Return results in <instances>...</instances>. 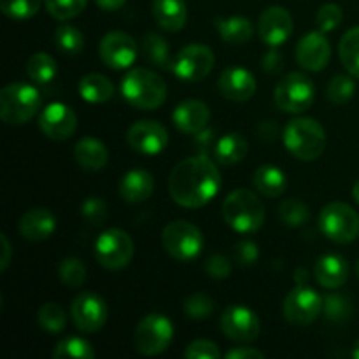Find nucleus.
<instances>
[{
    "label": "nucleus",
    "mask_w": 359,
    "mask_h": 359,
    "mask_svg": "<svg viewBox=\"0 0 359 359\" xmlns=\"http://www.w3.org/2000/svg\"><path fill=\"white\" fill-rule=\"evenodd\" d=\"M221 189V172L207 154H195L179 161L168 177L172 200L184 209L207 205Z\"/></svg>",
    "instance_id": "f257e3e1"
},
{
    "label": "nucleus",
    "mask_w": 359,
    "mask_h": 359,
    "mask_svg": "<svg viewBox=\"0 0 359 359\" xmlns=\"http://www.w3.org/2000/svg\"><path fill=\"white\" fill-rule=\"evenodd\" d=\"M168 88L161 76L149 69H132L121 81V95L135 109L153 111L167 100Z\"/></svg>",
    "instance_id": "f03ea898"
},
{
    "label": "nucleus",
    "mask_w": 359,
    "mask_h": 359,
    "mask_svg": "<svg viewBox=\"0 0 359 359\" xmlns=\"http://www.w3.org/2000/svg\"><path fill=\"white\" fill-rule=\"evenodd\" d=\"M223 219L237 233H255L265 223V205L256 193L235 189L223 202Z\"/></svg>",
    "instance_id": "7ed1b4c3"
},
{
    "label": "nucleus",
    "mask_w": 359,
    "mask_h": 359,
    "mask_svg": "<svg viewBox=\"0 0 359 359\" xmlns=\"http://www.w3.org/2000/svg\"><path fill=\"white\" fill-rule=\"evenodd\" d=\"M287 153L302 161H314L325 153L326 132L314 118H294L283 133Z\"/></svg>",
    "instance_id": "20e7f679"
},
{
    "label": "nucleus",
    "mask_w": 359,
    "mask_h": 359,
    "mask_svg": "<svg viewBox=\"0 0 359 359\" xmlns=\"http://www.w3.org/2000/svg\"><path fill=\"white\" fill-rule=\"evenodd\" d=\"M42 97L27 83H11L0 91V118L6 125L20 126L41 112Z\"/></svg>",
    "instance_id": "39448f33"
},
{
    "label": "nucleus",
    "mask_w": 359,
    "mask_h": 359,
    "mask_svg": "<svg viewBox=\"0 0 359 359\" xmlns=\"http://www.w3.org/2000/svg\"><path fill=\"white\" fill-rule=\"evenodd\" d=\"M161 242L165 251L182 263L196 259L203 249V235L200 228L182 219L172 221L163 228Z\"/></svg>",
    "instance_id": "423d86ee"
},
{
    "label": "nucleus",
    "mask_w": 359,
    "mask_h": 359,
    "mask_svg": "<svg viewBox=\"0 0 359 359\" xmlns=\"http://www.w3.org/2000/svg\"><path fill=\"white\" fill-rule=\"evenodd\" d=\"M319 228L332 242L351 244L359 237V214L344 202H332L319 214Z\"/></svg>",
    "instance_id": "0eeeda50"
},
{
    "label": "nucleus",
    "mask_w": 359,
    "mask_h": 359,
    "mask_svg": "<svg viewBox=\"0 0 359 359\" xmlns=\"http://www.w3.org/2000/svg\"><path fill=\"white\" fill-rule=\"evenodd\" d=\"M316 98V86L305 74L291 72L279 81L273 91L276 105L290 114H302L312 105Z\"/></svg>",
    "instance_id": "6e6552de"
},
{
    "label": "nucleus",
    "mask_w": 359,
    "mask_h": 359,
    "mask_svg": "<svg viewBox=\"0 0 359 359\" xmlns=\"http://www.w3.org/2000/svg\"><path fill=\"white\" fill-rule=\"evenodd\" d=\"M174 339V325L163 314H147L135 328L133 342L142 356H158Z\"/></svg>",
    "instance_id": "1a4fd4ad"
},
{
    "label": "nucleus",
    "mask_w": 359,
    "mask_h": 359,
    "mask_svg": "<svg viewBox=\"0 0 359 359\" xmlns=\"http://www.w3.org/2000/svg\"><path fill=\"white\" fill-rule=\"evenodd\" d=\"M325 298L307 284H298L287 293L283 312L287 323L297 326L312 325L321 316Z\"/></svg>",
    "instance_id": "9d476101"
},
{
    "label": "nucleus",
    "mask_w": 359,
    "mask_h": 359,
    "mask_svg": "<svg viewBox=\"0 0 359 359\" xmlns=\"http://www.w3.org/2000/svg\"><path fill=\"white\" fill-rule=\"evenodd\" d=\"M95 256L107 270H121L133 258V241L126 231L111 228L100 233L95 242Z\"/></svg>",
    "instance_id": "9b49d317"
},
{
    "label": "nucleus",
    "mask_w": 359,
    "mask_h": 359,
    "mask_svg": "<svg viewBox=\"0 0 359 359\" xmlns=\"http://www.w3.org/2000/svg\"><path fill=\"white\" fill-rule=\"evenodd\" d=\"M214 53L205 44H188L175 55L174 69L172 72L186 83H196L202 81L212 72L214 69Z\"/></svg>",
    "instance_id": "f8f14e48"
},
{
    "label": "nucleus",
    "mask_w": 359,
    "mask_h": 359,
    "mask_svg": "<svg viewBox=\"0 0 359 359\" xmlns=\"http://www.w3.org/2000/svg\"><path fill=\"white\" fill-rule=\"evenodd\" d=\"M98 55L102 62L114 70L130 69L135 63L139 48H137L135 39L130 34L121 30H112L102 37L98 46Z\"/></svg>",
    "instance_id": "ddd939ff"
},
{
    "label": "nucleus",
    "mask_w": 359,
    "mask_h": 359,
    "mask_svg": "<svg viewBox=\"0 0 359 359\" xmlns=\"http://www.w3.org/2000/svg\"><path fill=\"white\" fill-rule=\"evenodd\" d=\"M70 316H72L74 325L79 332L95 333L107 321L109 309L100 294L84 291L74 298Z\"/></svg>",
    "instance_id": "4468645a"
},
{
    "label": "nucleus",
    "mask_w": 359,
    "mask_h": 359,
    "mask_svg": "<svg viewBox=\"0 0 359 359\" xmlns=\"http://www.w3.org/2000/svg\"><path fill=\"white\" fill-rule=\"evenodd\" d=\"M221 332L233 342H255L259 335V319L256 312L244 305H230L221 316Z\"/></svg>",
    "instance_id": "2eb2a0df"
},
{
    "label": "nucleus",
    "mask_w": 359,
    "mask_h": 359,
    "mask_svg": "<svg viewBox=\"0 0 359 359\" xmlns=\"http://www.w3.org/2000/svg\"><path fill=\"white\" fill-rule=\"evenodd\" d=\"M39 128L48 139L67 140L76 133L77 116L67 104L53 102L39 112Z\"/></svg>",
    "instance_id": "dca6fc26"
},
{
    "label": "nucleus",
    "mask_w": 359,
    "mask_h": 359,
    "mask_svg": "<svg viewBox=\"0 0 359 359\" xmlns=\"http://www.w3.org/2000/svg\"><path fill=\"white\" fill-rule=\"evenodd\" d=\"M126 140L137 153L154 156L167 147L168 132L161 123L153 121V119H142L130 126Z\"/></svg>",
    "instance_id": "f3484780"
},
{
    "label": "nucleus",
    "mask_w": 359,
    "mask_h": 359,
    "mask_svg": "<svg viewBox=\"0 0 359 359\" xmlns=\"http://www.w3.org/2000/svg\"><path fill=\"white\" fill-rule=\"evenodd\" d=\"M332 58V46L325 37V32H309L297 44L298 65L309 72H319L326 69Z\"/></svg>",
    "instance_id": "a211bd4d"
},
{
    "label": "nucleus",
    "mask_w": 359,
    "mask_h": 359,
    "mask_svg": "<svg viewBox=\"0 0 359 359\" xmlns=\"http://www.w3.org/2000/svg\"><path fill=\"white\" fill-rule=\"evenodd\" d=\"M293 34V18L287 9L280 6H272L263 11L258 18V35L262 42L270 48L280 46Z\"/></svg>",
    "instance_id": "6ab92c4d"
},
{
    "label": "nucleus",
    "mask_w": 359,
    "mask_h": 359,
    "mask_svg": "<svg viewBox=\"0 0 359 359\" xmlns=\"http://www.w3.org/2000/svg\"><path fill=\"white\" fill-rule=\"evenodd\" d=\"M221 95L231 102H245L255 97L256 77L244 67H228L217 83Z\"/></svg>",
    "instance_id": "aec40b11"
},
{
    "label": "nucleus",
    "mask_w": 359,
    "mask_h": 359,
    "mask_svg": "<svg viewBox=\"0 0 359 359\" xmlns=\"http://www.w3.org/2000/svg\"><path fill=\"white\" fill-rule=\"evenodd\" d=\"M172 121H174L175 128L188 135H195V133L202 132L207 128L210 121V109L205 102L202 100H184L174 109L172 114Z\"/></svg>",
    "instance_id": "412c9836"
},
{
    "label": "nucleus",
    "mask_w": 359,
    "mask_h": 359,
    "mask_svg": "<svg viewBox=\"0 0 359 359\" xmlns=\"http://www.w3.org/2000/svg\"><path fill=\"white\" fill-rule=\"evenodd\" d=\"M18 230H20L21 237L27 241H46L55 233L56 217L51 210L44 209V207H35L21 216Z\"/></svg>",
    "instance_id": "4be33fe9"
},
{
    "label": "nucleus",
    "mask_w": 359,
    "mask_h": 359,
    "mask_svg": "<svg viewBox=\"0 0 359 359\" xmlns=\"http://www.w3.org/2000/svg\"><path fill=\"white\" fill-rule=\"evenodd\" d=\"M314 277L326 290H339L349 279V265L340 255H325L316 262Z\"/></svg>",
    "instance_id": "5701e85b"
},
{
    "label": "nucleus",
    "mask_w": 359,
    "mask_h": 359,
    "mask_svg": "<svg viewBox=\"0 0 359 359\" xmlns=\"http://www.w3.org/2000/svg\"><path fill=\"white\" fill-rule=\"evenodd\" d=\"M154 191V179L144 168H133L123 175L119 182V195L128 203H142Z\"/></svg>",
    "instance_id": "b1692460"
},
{
    "label": "nucleus",
    "mask_w": 359,
    "mask_h": 359,
    "mask_svg": "<svg viewBox=\"0 0 359 359\" xmlns=\"http://www.w3.org/2000/svg\"><path fill=\"white\" fill-rule=\"evenodd\" d=\"M74 158L81 168L97 172L107 165L109 153L102 140L95 139V137H83L74 146Z\"/></svg>",
    "instance_id": "393cba45"
},
{
    "label": "nucleus",
    "mask_w": 359,
    "mask_h": 359,
    "mask_svg": "<svg viewBox=\"0 0 359 359\" xmlns=\"http://www.w3.org/2000/svg\"><path fill=\"white\" fill-rule=\"evenodd\" d=\"M153 18L158 27L167 32H179L188 20L184 0H153Z\"/></svg>",
    "instance_id": "a878e982"
},
{
    "label": "nucleus",
    "mask_w": 359,
    "mask_h": 359,
    "mask_svg": "<svg viewBox=\"0 0 359 359\" xmlns=\"http://www.w3.org/2000/svg\"><path fill=\"white\" fill-rule=\"evenodd\" d=\"M252 184H255L256 191H259L262 195L276 198L286 191L287 177L276 165H262L252 175Z\"/></svg>",
    "instance_id": "bb28decb"
},
{
    "label": "nucleus",
    "mask_w": 359,
    "mask_h": 359,
    "mask_svg": "<svg viewBox=\"0 0 359 359\" xmlns=\"http://www.w3.org/2000/svg\"><path fill=\"white\" fill-rule=\"evenodd\" d=\"M79 95L90 104H104L114 97V84L102 74H86L79 81Z\"/></svg>",
    "instance_id": "cd10ccee"
},
{
    "label": "nucleus",
    "mask_w": 359,
    "mask_h": 359,
    "mask_svg": "<svg viewBox=\"0 0 359 359\" xmlns=\"http://www.w3.org/2000/svg\"><path fill=\"white\" fill-rule=\"evenodd\" d=\"M248 140L241 133H226L221 139H217L214 156H216V160L221 165L231 167V165H237L244 160L245 154H248Z\"/></svg>",
    "instance_id": "c85d7f7f"
},
{
    "label": "nucleus",
    "mask_w": 359,
    "mask_h": 359,
    "mask_svg": "<svg viewBox=\"0 0 359 359\" xmlns=\"http://www.w3.org/2000/svg\"><path fill=\"white\" fill-rule=\"evenodd\" d=\"M142 53L147 62L156 65L158 69L172 70L174 69V58L170 55V44L167 39L160 34L149 32L142 39Z\"/></svg>",
    "instance_id": "c756f323"
},
{
    "label": "nucleus",
    "mask_w": 359,
    "mask_h": 359,
    "mask_svg": "<svg viewBox=\"0 0 359 359\" xmlns=\"http://www.w3.org/2000/svg\"><path fill=\"white\" fill-rule=\"evenodd\" d=\"M216 28L228 44H244L252 37V23L245 16L216 18Z\"/></svg>",
    "instance_id": "7c9ffc66"
},
{
    "label": "nucleus",
    "mask_w": 359,
    "mask_h": 359,
    "mask_svg": "<svg viewBox=\"0 0 359 359\" xmlns=\"http://www.w3.org/2000/svg\"><path fill=\"white\" fill-rule=\"evenodd\" d=\"M339 55L344 69L359 79V27L351 28L344 34L339 44Z\"/></svg>",
    "instance_id": "2f4dec72"
},
{
    "label": "nucleus",
    "mask_w": 359,
    "mask_h": 359,
    "mask_svg": "<svg viewBox=\"0 0 359 359\" xmlns=\"http://www.w3.org/2000/svg\"><path fill=\"white\" fill-rule=\"evenodd\" d=\"M56 72V62L51 55L48 53H35L28 58L27 62V74L34 83L37 84H48L55 79Z\"/></svg>",
    "instance_id": "473e14b6"
},
{
    "label": "nucleus",
    "mask_w": 359,
    "mask_h": 359,
    "mask_svg": "<svg viewBox=\"0 0 359 359\" xmlns=\"http://www.w3.org/2000/svg\"><path fill=\"white\" fill-rule=\"evenodd\" d=\"M55 359H93L95 351L88 340L81 337H67L62 342L56 344L53 351Z\"/></svg>",
    "instance_id": "72a5a7b5"
},
{
    "label": "nucleus",
    "mask_w": 359,
    "mask_h": 359,
    "mask_svg": "<svg viewBox=\"0 0 359 359\" xmlns=\"http://www.w3.org/2000/svg\"><path fill=\"white\" fill-rule=\"evenodd\" d=\"M37 323L46 333L49 335H56V333L65 332L67 328V314L58 304H48L42 305L37 312Z\"/></svg>",
    "instance_id": "f704fd0d"
},
{
    "label": "nucleus",
    "mask_w": 359,
    "mask_h": 359,
    "mask_svg": "<svg viewBox=\"0 0 359 359\" xmlns=\"http://www.w3.org/2000/svg\"><path fill=\"white\" fill-rule=\"evenodd\" d=\"M55 44L65 55H79L84 48V35L72 25L62 23L55 30Z\"/></svg>",
    "instance_id": "c9c22d12"
},
{
    "label": "nucleus",
    "mask_w": 359,
    "mask_h": 359,
    "mask_svg": "<svg viewBox=\"0 0 359 359\" xmlns=\"http://www.w3.org/2000/svg\"><path fill=\"white\" fill-rule=\"evenodd\" d=\"M280 221L286 223L287 226H302L311 217V210H309L307 203L300 198H287L277 209Z\"/></svg>",
    "instance_id": "e433bc0d"
},
{
    "label": "nucleus",
    "mask_w": 359,
    "mask_h": 359,
    "mask_svg": "<svg viewBox=\"0 0 359 359\" xmlns=\"http://www.w3.org/2000/svg\"><path fill=\"white\" fill-rule=\"evenodd\" d=\"M58 277L67 287H72V290H77L84 284L86 280V266L81 262L79 258H74V256H69V258H63L58 265Z\"/></svg>",
    "instance_id": "4c0bfd02"
},
{
    "label": "nucleus",
    "mask_w": 359,
    "mask_h": 359,
    "mask_svg": "<svg viewBox=\"0 0 359 359\" xmlns=\"http://www.w3.org/2000/svg\"><path fill=\"white\" fill-rule=\"evenodd\" d=\"M354 91H356V83H354L353 77L339 74L326 86V97L332 104L344 105L354 97Z\"/></svg>",
    "instance_id": "58836bf2"
},
{
    "label": "nucleus",
    "mask_w": 359,
    "mask_h": 359,
    "mask_svg": "<svg viewBox=\"0 0 359 359\" xmlns=\"http://www.w3.org/2000/svg\"><path fill=\"white\" fill-rule=\"evenodd\" d=\"M88 0H44L46 11L58 21H69L86 9Z\"/></svg>",
    "instance_id": "ea45409f"
},
{
    "label": "nucleus",
    "mask_w": 359,
    "mask_h": 359,
    "mask_svg": "<svg viewBox=\"0 0 359 359\" xmlns=\"http://www.w3.org/2000/svg\"><path fill=\"white\" fill-rule=\"evenodd\" d=\"M42 0H0V9L7 18L16 21L30 20L39 13Z\"/></svg>",
    "instance_id": "a19ab883"
},
{
    "label": "nucleus",
    "mask_w": 359,
    "mask_h": 359,
    "mask_svg": "<svg viewBox=\"0 0 359 359\" xmlns=\"http://www.w3.org/2000/svg\"><path fill=\"white\" fill-rule=\"evenodd\" d=\"M323 312H325L328 321L342 323L351 318V314H353V305H351L349 298H346L344 294H326Z\"/></svg>",
    "instance_id": "79ce46f5"
},
{
    "label": "nucleus",
    "mask_w": 359,
    "mask_h": 359,
    "mask_svg": "<svg viewBox=\"0 0 359 359\" xmlns=\"http://www.w3.org/2000/svg\"><path fill=\"white\" fill-rule=\"evenodd\" d=\"M214 311L212 298L203 293H193L184 302V314L193 321H203Z\"/></svg>",
    "instance_id": "37998d69"
},
{
    "label": "nucleus",
    "mask_w": 359,
    "mask_h": 359,
    "mask_svg": "<svg viewBox=\"0 0 359 359\" xmlns=\"http://www.w3.org/2000/svg\"><path fill=\"white\" fill-rule=\"evenodd\" d=\"M344 20V13L340 9V6L337 4H325L321 6V9L318 11V16H316V23L321 32H333L340 27Z\"/></svg>",
    "instance_id": "c03bdc74"
},
{
    "label": "nucleus",
    "mask_w": 359,
    "mask_h": 359,
    "mask_svg": "<svg viewBox=\"0 0 359 359\" xmlns=\"http://www.w3.org/2000/svg\"><path fill=\"white\" fill-rule=\"evenodd\" d=\"M81 214H83L84 219L90 224H98L105 223L107 219V205L102 198H97V196H91V198H86L81 205Z\"/></svg>",
    "instance_id": "a18cd8bd"
},
{
    "label": "nucleus",
    "mask_w": 359,
    "mask_h": 359,
    "mask_svg": "<svg viewBox=\"0 0 359 359\" xmlns=\"http://www.w3.org/2000/svg\"><path fill=\"white\" fill-rule=\"evenodd\" d=\"M186 359H219L221 351L210 340H193L188 347L184 349Z\"/></svg>",
    "instance_id": "49530a36"
},
{
    "label": "nucleus",
    "mask_w": 359,
    "mask_h": 359,
    "mask_svg": "<svg viewBox=\"0 0 359 359\" xmlns=\"http://www.w3.org/2000/svg\"><path fill=\"white\" fill-rule=\"evenodd\" d=\"M205 272L207 276L212 277V279H226L231 273V265L223 255H212L207 258L205 262Z\"/></svg>",
    "instance_id": "de8ad7c7"
},
{
    "label": "nucleus",
    "mask_w": 359,
    "mask_h": 359,
    "mask_svg": "<svg viewBox=\"0 0 359 359\" xmlns=\"http://www.w3.org/2000/svg\"><path fill=\"white\" fill-rule=\"evenodd\" d=\"M259 249L252 241H242L235 245V259L242 266H252L258 263Z\"/></svg>",
    "instance_id": "09e8293b"
},
{
    "label": "nucleus",
    "mask_w": 359,
    "mask_h": 359,
    "mask_svg": "<svg viewBox=\"0 0 359 359\" xmlns=\"http://www.w3.org/2000/svg\"><path fill=\"white\" fill-rule=\"evenodd\" d=\"M198 154H209V151L216 149V132L212 128H203L202 132L195 133V139H193Z\"/></svg>",
    "instance_id": "8fccbe9b"
},
{
    "label": "nucleus",
    "mask_w": 359,
    "mask_h": 359,
    "mask_svg": "<svg viewBox=\"0 0 359 359\" xmlns=\"http://www.w3.org/2000/svg\"><path fill=\"white\" fill-rule=\"evenodd\" d=\"M263 70L269 74H279L284 67V56L283 53L277 49V46H273L272 49L265 53L263 56Z\"/></svg>",
    "instance_id": "3c124183"
},
{
    "label": "nucleus",
    "mask_w": 359,
    "mask_h": 359,
    "mask_svg": "<svg viewBox=\"0 0 359 359\" xmlns=\"http://www.w3.org/2000/svg\"><path fill=\"white\" fill-rule=\"evenodd\" d=\"M228 359H263L265 354L262 351L255 349V347H237V349H231L226 353Z\"/></svg>",
    "instance_id": "603ef678"
},
{
    "label": "nucleus",
    "mask_w": 359,
    "mask_h": 359,
    "mask_svg": "<svg viewBox=\"0 0 359 359\" xmlns=\"http://www.w3.org/2000/svg\"><path fill=\"white\" fill-rule=\"evenodd\" d=\"M0 249H2V256H0V272L7 270L9 266L11 258H13V248H11V242L6 235H0Z\"/></svg>",
    "instance_id": "864d4df0"
},
{
    "label": "nucleus",
    "mask_w": 359,
    "mask_h": 359,
    "mask_svg": "<svg viewBox=\"0 0 359 359\" xmlns=\"http://www.w3.org/2000/svg\"><path fill=\"white\" fill-rule=\"evenodd\" d=\"M97 6L104 11H118L126 4V0H95Z\"/></svg>",
    "instance_id": "5fc2aeb1"
},
{
    "label": "nucleus",
    "mask_w": 359,
    "mask_h": 359,
    "mask_svg": "<svg viewBox=\"0 0 359 359\" xmlns=\"http://www.w3.org/2000/svg\"><path fill=\"white\" fill-rule=\"evenodd\" d=\"M307 270L305 269H297L294 270V279H297V284H305L307 283Z\"/></svg>",
    "instance_id": "6e6d98bb"
},
{
    "label": "nucleus",
    "mask_w": 359,
    "mask_h": 359,
    "mask_svg": "<svg viewBox=\"0 0 359 359\" xmlns=\"http://www.w3.org/2000/svg\"><path fill=\"white\" fill-rule=\"evenodd\" d=\"M351 356H353L354 359H359V339L356 340V344H354L353 351H351Z\"/></svg>",
    "instance_id": "4d7b16f0"
},
{
    "label": "nucleus",
    "mask_w": 359,
    "mask_h": 359,
    "mask_svg": "<svg viewBox=\"0 0 359 359\" xmlns=\"http://www.w3.org/2000/svg\"><path fill=\"white\" fill-rule=\"evenodd\" d=\"M353 196H354V200H356V202L359 203V179H358L356 184H354V188H353Z\"/></svg>",
    "instance_id": "13d9d810"
},
{
    "label": "nucleus",
    "mask_w": 359,
    "mask_h": 359,
    "mask_svg": "<svg viewBox=\"0 0 359 359\" xmlns=\"http://www.w3.org/2000/svg\"><path fill=\"white\" fill-rule=\"evenodd\" d=\"M356 276L359 277V258H358V262H356Z\"/></svg>",
    "instance_id": "bf43d9fd"
}]
</instances>
